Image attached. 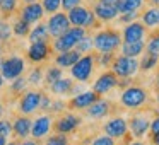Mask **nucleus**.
Wrapping results in <instances>:
<instances>
[{
    "label": "nucleus",
    "mask_w": 159,
    "mask_h": 145,
    "mask_svg": "<svg viewBox=\"0 0 159 145\" xmlns=\"http://www.w3.org/2000/svg\"><path fill=\"white\" fill-rule=\"evenodd\" d=\"M93 43H94V50L99 53H115L121 41V36L116 29L113 28H106V29H99L96 34L93 36Z\"/></svg>",
    "instance_id": "obj_1"
},
{
    "label": "nucleus",
    "mask_w": 159,
    "mask_h": 145,
    "mask_svg": "<svg viewBox=\"0 0 159 145\" xmlns=\"http://www.w3.org/2000/svg\"><path fill=\"white\" fill-rule=\"evenodd\" d=\"M120 103L127 109H140L149 103V90L140 86H128L121 90Z\"/></svg>",
    "instance_id": "obj_2"
},
{
    "label": "nucleus",
    "mask_w": 159,
    "mask_h": 145,
    "mask_svg": "<svg viewBox=\"0 0 159 145\" xmlns=\"http://www.w3.org/2000/svg\"><path fill=\"white\" fill-rule=\"evenodd\" d=\"M87 34V31L84 28H77V26H70L63 34H60L58 38L53 39L52 43V50L57 53L60 51H69V50H74L75 45Z\"/></svg>",
    "instance_id": "obj_3"
},
{
    "label": "nucleus",
    "mask_w": 159,
    "mask_h": 145,
    "mask_svg": "<svg viewBox=\"0 0 159 145\" xmlns=\"http://www.w3.org/2000/svg\"><path fill=\"white\" fill-rule=\"evenodd\" d=\"M110 68L118 79H132L139 73V58L123 56V55L115 56Z\"/></svg>",
    "instance_id": "obj_4"
},
{
    "label": "nucleus",
    "mask_w": 159,
    "mask_h": 145,
    "mask_svg": "<svg viewBox=\"0 0 159 145\" xmlns=\"http://www.w3.org/2000/svg\"><path fill=\"white\" fill-rule=\"evenodd\" d=\"M94 68H96V60H94L93 53L82 55L72 67H70V75L77 82H87L93 77Z\"/></svg>",
    "instance_id": "obj_5"
},
{
    "label": "nucleus",
    "mask_w": 159,
    "mask_h": 145,
    "mask_svg": "<svg viewBox=\"0 0 159 145\" xmlns=\"http://www.w3.org/2000/svg\"><path fill=\"white\" fill-rule=\"evenodd\" d=\"M26 70V62L22 56L19 55H11L2 58L0 63V75L4 77V80H14L21 77Z\"/></svg>",
    "instance_id": "obj_6"
},
{
    "label": "nucleus",
    "mask_w": 159,
    "mask_h": 145,
    "mask_svg": "<svg viewBox=\"0 0 159 145\" xmlns=\"http://www.w3.org/2000/svg\"><path fill=\"white\" fill-rule=\"evenodd\" d=\"M46 29H48V34L50 38H58L60 34L67 31L70 28V22H69V17H67V12H55V14H50V17L46 19Z\"/></svg>",
    "instance_id": "obj_7"
},
{
    "label": "nucleus",
    "mask_w": 159,
    "mask_h": 145,
    "mask_svg": "<svg viewBox=\"0 0 159 145\" xmlns=\"http://www.w3.org/2000/svg\"><path fill=\"white\" fill-rule=\"evenodd\" d=\"M41 90H26L21 94V99H19V113L29 116V114H34L39 109V101H41Z\"/></svg>",
    "instance_id": "obj_8"
},
{
    "label": "nucleus",
    "mask_w": 159,
    "mask_h": 145,
    "mask_svg": "<svg viewBox=\"0 0 159 145\" xmlns=\"http://www.w3.org/2000/svg\"><path fill=\"white\" fill-rule=\"evenodd\" d=\"M80 123H82V118H80L79 114L65 113L60 118H57V121H53V130H55L57 133L69 135V133H74V131L80 126Z\"/></svg>",
    "instance_id": "obj_9"
},
{
    "label": "nucleus",
    "mask_w": 159,
    "mask_h": 145,
    "mask_svg": "<svg viewBox=\"0 0 159 145\" xmlns=\"http://www.w3.org/2000/svg\"><path fill=\"white\" fill-rule=\"evenodd\" d=\"M52 45L48 41H36V43H29L26 56L31 63H43L50 58L52 55Z\"/></svg>",
    "instance_id": "obj_10"
},
{
    "label": "nucleus",
    "mask_w": 159,
    "mask_h": 145,
    "mask_svg": "<svg viewBox=\"0 0 159 145\" xmlns=\"http://www.w3.org/2000/svg\"><path fill=\"white\" fill-rule=\"evenodd\" d=\"M103 133L108 137L115 138V140H121L128 135V123L125 118L121 116H115L111 120H108L103 125Z\"/></svg>",
    "instance_id": "obj_11"
},
{
    "label": "nucleus",
    "mask_w": 159,
    "mask_h": 145,
    "mask_svg": "<svg viewBox=\"0 0 159 145\" xmlns=\"http://www.w3.org/2000/svg\"><path fill=\"white\" fill-rule=\"evenodd\" d=\"M115 87H118V77L115 75L111 70H108V72H103L96 80H94L91 90L96 92L98 96H106V94H110Z\"/></svg>",
    "instance_id": "obj_12"
},
{
    "label": "nucleus",
    "mask_w": 159,
    "mask_h": 145,
    "mask_svg": "<svg viewBox=\"0 0 159 145\" xmlns=\"http://www.w3.org/2000/svg\"><path fill=\"white\" fill-rule=\"evenodd\" d=\"M120 36H121V41H125V43L144 41L145 36H147V28H145L140 21H134V22H130V24L123 26Z\"/></svg>",
    "instance_id": "obj_13"
},
{
    "label": "nucleus",
    "mask_w": 159,
    "mask_h": 145,
    "mask_svg": "<svg viewBox=\"0 0 159 145\" xmlns=\"http://www.w3.org/2000/svg\"><path fill=\"white\" fill-rule=\"evenodd\" d=\"M128 123V131L132 133L134 138H142L149 133V125H151V120L149 116H145L144 113H135L130 116Z\"/></svg>",
    "instance_id": "obj_14"
},
{
    "label": "nucleus",
    "mask_w": 159,
    "mask_h": 145,
    "mask_svg": "<svg viewBox=\"0 0 159 145\" xmlns=\"http://www.w3.org/2000/svg\"><path fill=\"white\" fill-rule=\"evenodd\" d=\"M19 17L22 21H26L28 24H38L41 22V19L45 17V11H43L41 4L39 2H34V4H26L19 9Z\"/></svg>",
    "instance_id": "obj_15"
},
{
    "label": "nucleus",
    "mask_w": 159,
    "mask_h": 145,
    "mask_svg": "<svg viewBox=\"0 0 159 145\" xmlns=\"http://www.w3.org/2000/svg\"><path fill=\"white\" fill-rule=\"evenodd\" d=\"M52 128H53L52 116H48V114H41V116H38L34 121H33V125H31V137H33V140H41V138H45L46 135L52 131Z\"/></svg>",
    "instance_id": "obj_16"
},
{
    "label": "nucleus",
    "mask_w": 159,
    "mask_h": 145,
    "mask_svg": "<svg viewBox=\"0 0 159 145\" xmlns=\"http://www.w3.org/2000/svg\"><path fill=\"white\" fill-rule=\"evenodd\" d=\"M93 12H94L96 19L101 22V24H106V22L115 21V19L118 17V14H120V12H118V9L115 7V5L103 4V2H99V0H98L96 4H94Z\"/></svg>",
    "instance_id": "obj_17"
},
{
    "label": "nucleus",
    "mask_w": 159,
    "mask_h": 145,
    "mask_svg": "<svg viewBox=\"0 0 159 145\" xmlns=\"http://www.w3.org/2000/svg\"><path fill=\"white\" fill-rule=\"evenodd\" d=\"M98 99H99V96L96 92H93V90H82L80 94L70 97V101L67 103V108H70V109H87Z\"/></svg>",
    "instance_id": "obj_18"
},
{
    "label": "nucleus",
    "mask_w": 159,
    "mask_h": 145,
    "mask_svg": "<svg viewBox=\"0 0 159 145\" xmlns=\"http://www.w3.org/2000/svg\"><path fill=\"white\" fill-rule=\"evenodd\" d=\"M111 113V103L108 99H98L86 109V114L91 120H101V118L108 116Z\"/></svg>",
    "instance_id": "obj_19"
},
{
    "label": "nucleus",
    "mask_w": 159,
    "mask_h": 145,
    "mask_svg": "<svg viewBox=\"0 0 159 145\" xmlns=\"http://www.w3.org/2000/svg\"><path fill=\"white\" fill-rule=\"evenodd\" d=\"M31 125H33L31 118L21 114V116H17L14 120V123H12V133H14L19 140H26V138L31 135Z\"/></svg>",
    "instance_id": "obj_20"
},
{
    "label": "nucleus",
    "mask_w": 159,
    "mask_h": 145,
    "mask_svg": "<svg viewBox=\"0 0 159 145\" xmlns=\"http://www.w3.org/2000/svg\"><path fill=\"white\" fill-rule=\"evenodd\" d=\"M89 11H91V9L84 7L82 4L77 5V7H74V9H70V11L67 12V17H69L70 26L84 28V24H86V19H87V15H89Z\"/></svg>",
    "instance_id": "obj_21"
},
{
    "label": "nucleus",
    "mask_w": 159,
    "mask_h": 145,
    "mask_svg": "<svg viewBox=\"0 0 159 145\" xmlns=\"http://www.w3.org/2000/svg\"><path fill=\"white\" fill-rule=\"evenodd\" d=\"M80 53L77 50H69V51H60L55 55V65L60 68H70L77 60L80 58Z\"/></svg>",
    "instance_id": "obj_22"
},
{
    "label": "nucleus",
    "mask_w": 159,
    "mask_h": 145,
    "mask_svg": "<svg viewBox=\"0 0 159 145\" xmlns=\"http://www.w3.org/2000/svg\"><path fill=\"white\" fill-rule=\"evenodd\" d=\"M120 51L123 56H132V58H139L142 53L145 51V41H132V43H121Z\"/></svg>",
    "instance_id": "obj_23"
},
{
    "label": "nucleus",
    "mask_w": 159,
    "mask_h": 145,
    "mask_svg": "<svg viewBox=\"0 0 159 145\" xmlns=\"http://www.w3.org/2000/svg\"><path fill=\"white\" fill-rule=\"evenodd\" d=\"M139 21H140L147 29L159 28V7H152L151 5L149 9H145L140 14V19H139Z\"/></svg>",
    "instance_id": "obj_24"
},
{
    "label": "nucleus",
    "mask_w": 159,
    "mask_h": 145,
    "mask_svg": "<svg viewBox=\"0 0 159 145\" xmlns=\"http://www.w3.org/2000/svg\"><path fill=\"white\" fill-rule=\"evenodd\" d=\"M72 86H74L72 79H65V77H62V79H58L57 82L50 84L48 89H50V92L55 94V96H69Z\"/></svg>",
    "instance_id": "obj_25"
},
{
    "label": "nucleus",
    "mask_w": 159,
    "mask_h": 145,
    "mask_svg": "<svg viewBox=\"0 0 159 145\" xmlns=\"http://www.w3.org/2000/svg\"><path fill=\"white\" fill-rule=\"evenodd\" d=\"M145 5V0H118L115 7L120 14L123 12H140Z\"/></svg>",
    "instance_id": "obj_26"
},
{
    "label": "nucleus",
    "mask_w": 159,
    "mask_h": 145,
    "mask_svg": "<svg viewBox=\"0 0 159 145\" xmlns=\"http://www.w3.org/2000/svg\"><path fill=\"white\" fill-rule=\"evenodd\" d=\"M29 43H36V41H50V34H48V29H46L45 22H38L34 24V28H31L28 34Z\"/></svg>",
    "instance_id": "obj_27"
},
{
    "label": "nucleus",
    "mask_w": 159,
    "mask_h": 145,
    "mask_svg": "<svg viewBox=\"0 0 159 145\" xmlns=\"http://www.w3.org/2000/svg\"><path fill=\"white\" fill-rule=\"evenodd\" d=\"M157 65H159V55H149V53H145L139 60V72H151Z\"/></svg>",
    "instance_id": "obj_28"
},
{
    "label": "nucleus",
    "mask_w": 159,
    "mask_h": 145,
    "mask_svg": "<svg viewBox=\"0 0 159 145\" xmlns=\"http://www.w3.org/2000/svg\"><path fill=\"white\" fill-rule=\"evenodd\" d=\"M29 31H31V24H28L26 21H22L21 17H17L12 24V34L17 38H28Z\"/></svg>",
    "instance_id": "obj_29"
},
{
    "label": "nucleus",
    "mask_w": 159,
    "mask_h": 145,
    "mask_svg": "<svg viewBox=\"0 0 159 145\" xmlns=\"http://www.w3.org/2000/svg\"><path fill=\"white\" fill-rule=\"evenodd\" d=\"M19 9V0H0V14L2 17H11Z\"/></svg>",
    "instance_id": "obj_30"
},
{
    "label": "nucleus",
    "mask_w": 159,
    "mask_h": 145,
    "mask_svg": "<svg viewBox=\"0 0 159 145\" xmlns=\"http://www.w3.org/2000/svg\"><path fill=\"white\" fill-rule=\"evenodd\" d=\"M74 50H77V51H79L80 55H87V53H93V50H94L93 36H91V34H86V36H84V38L75 45V48H74Z\"/></svg>",
    "instance_id": "obj_31"
},
{
    "label": "nucleus",
    "mask_w": 159,
    "mask_h": 145,
    "mask_svg": "<svg viewBox=\"0 0 159 145\" xmlns=\"http://www.w3.org/2000/svg\"><path fill=\"white\" fill-rule=\"evenodd\" d=\"M43 79H45V72H43L41 67H34V68L29 72V75L26 77L28 80V86H41L43 84Z\"/></svg>",
    "instance_id": "obj_32"
},
{
    "label": "nucleus",
    "mask_w": 159,
    "mask_h": 145,
    "mask_svg": "<svg viewBox=\"0 0 159 145\" xmlns=\"http://www.w3.org/2000/svg\"><path fill=\"white\" fill-rule=\"evenodd\" d=\"M145 53L149 55H159V31L152 33L145 41Z\"/></svg>",
    "instance_id": "obj_33"
},
{
    "label": "nucleus",
    "mask_w": 159,
    "mask_h": 145,
    "mask_svg": "<svg viewBox=\"0 0 159 145\" xmlns=\"http://www.w3.org/2000/svg\"><path fill=\"white\" fill-rule=\"evenodd\" d=\"M62 77H63V70L60 68V67H57V65H55V67H48V68H46V72H45V79H43V80H45V82L50 86V84L57 82V80L62 79Z\"/></svg>",
    "instance_id": "obj_34"
},
{
    "label": "nucleus",
    "mask_w": 159,
    "mask_h": 145,
    "mask_svg": "<svg viewBox=\"0 0 159 145\" xmlns=\"http://www.w3.org/2000/svg\"><path fill=\"white\" fill-rule=\"evenodd\" d=\"M12 38V26L5 17H0V43H7Z\"/></svg>",
    "instance_id": "obj_35"
},
{
    "label": "nucleus",
    "mask_w": 159,
    "mask_h": 145,
    "mask_svg": "<svg viewBox=\"0 0 159 145\" xmlns=\"http://www.w3.org/2000/svg\"><path fill=\"white\" fill-rule=\"evenodd\" d=\"M28 90V80H26V77H17V79L12 80L11 84V92L12 94H17V96H21L22 92H26Z\"/></svg>",
    "instance_id": "obj_36"
},
{
    "label": "nucleus",
    "mask_w": 159,
    "mask_h": 145,
    "mask_svg": "<svg viewBox=\"0 0 159 145\" xmlns=\"http://www.w3.org/2000/svg\"><path fill=\"white\" fill-rule=\"evenodd\" d=\"M45 14H55L60 11V0H39Z\"/></svg>",
    "instance_id": "obj_37"
},
{
    "label": "nucleus",
    "mask_w": 159,
    "mask_h": 145,
    "mask_svg": "<svg viewBox=\"0 0 159 145\" xmlns=\"http://www.w3.org/2000/svg\"><path fill=\"white\" fill-rule=\"evenodd\" d=\"M115 55L113 53H99V55H94V60H96V65L104 67V68H110L111 62H113Z\"/></svg>",
    "instance_id": "obj_38"
},
{
    "label": "nucleus",
    "mask_w": 159,
    "mask_h": 145,
    "mask_svg": "<svg viewBox=\"0 0 159 145\" xmlns=\"http://www.w3.org/2000/svg\"><path fill=\"white\" fill-rule=\"evenodd\" d=\"M118 22L120 24H130L134 21H139L140 19V12H123V14H118Z\"/></svg>",
    "instance_id": "obj_39"
},
{
    "label": "nucleus",
    "mask_w": 159,
    "mask_h": 145,
    "mask_svg": "<svg viewBox=\"0 0 159 145\" xmlns=\"http://www.w3.org/2000/svg\"><path fill=\"white\" fill-rule=\"evenodd\" d=\"M45 145H70V143H69V138H67V135L55 133V135H52V137L46 138Z\"/></svg>",
    "instance_id": "obj_40"
},
{
    "label": "nucleus",
    "mask_w": 159,
    "mask_h": 145,
    "mask_svg": "<svg viewBox=\"0 0 159 145\" xmlns=\"http://www.w3.org/2000/svg\"><path fill=\"white\" fill-rule=\"evenodd\" d=\"M89 145H116V140L103 133V135H98V137H94L93 142H91Z\"/></svg>",
    "instance_id": "obj_41"
},
{
    "label": "nucleus",
    "mask_w": 159,
    "mask_h": 145,
    "mask_svg": "<svg viewBox=\"0 0 159 145\" xmlns=\"http://www.w3.org/2000/svg\"><path fill=\"white\" fill-rule=\"evenodd\" d=\"M12 135V123L9 120H2L0 118V137L9 138Z\"/></svg>",
    "instance_id": "obj_42"
},
{
    "label": "nucleus",
    "mask_w": 159,
    "mask_h": 145,
    "mask_svg": "<svg viewBox=\"0 0 159 145\" xmlns=\"http://www.w3.org/2000/svg\"><path fill=\"white\" fill-rule=\"evenodd\" d=\"M63 109H67V103L63 99L52 101V106H50V111H52V113H62Z\"/></svg>",
    "instance_id": "obj_43"
},
{
    "label": "nucleus",
    "mask_w": 159,
    "mask_h": 145,
    "mask_svg": "<svg viewBox=\"0 0 159 145\" xmlns=\"http://www.w3.org/2000/svg\"><path fill=\"white\" fill-rule=\"evenodd\" d=\"M82 4V0H60V9H63V12H69L70 9L77 7Z\"/></svg>",
    "instance_id": "obj_44"
},
{
    "label": "nucleus",
    "mask_w": 159,
    "mask_h": 145,
    "mask_svg": "<svg viewBox=\"0 0 159 145\" xmlns=\"http://www.w3.org/2000/svg\"><path fill=\"white\" fill-rule=\"evenodd\" d=\"M52 97H48L46 94H41V101H39V111H50L52 106Z\"/></svg>",
    "instance_id": "obj_45"
},
{
    "label": "nucleus",
    "mask_w": 159,
    "mask_h": 145,
    "mask_svg": "<svg viewBox=\"0 0 159 145\" xmlns=\"http://www.w3.org/2000/svg\"><path fill=\"white\" fill-rule=\"evenodd\" d=\"M149 133L151 135H159V114L151 120V125H149Z\"/></svg>",
    "instance_id": "obj_46"
},
{
    "label": "nucleus",
    "mask_w": 159,
    "mask_h": 145,
    "mask_svg": "<svg viewBox=\"0 0 159 145\" xmlns=\"http://www.w3.org/2000/svg\"><path fill=\"white\" fill-rule=\"evenodd\" d=\"M21 145H39L38 140H21Z\"/></svg>",
    "instance_id": "obj_47"
},
{
    "label": "nucleus",
    "mask_w": 159,
    "mask_h": 145,
    "mask_svg": "<svg viewBox=\"0 0 159 145\" xmlns=\"http://www.w3.org/2000/svg\"><path fill=\"white\" fill-rule=\"evenodd\" d=\"M151 143L152 145H159V135H151Z\"/></svg>",
    "instance_id": "obj_48"
},
{
    "label": "nucleus",
    "mask_w": 159,
    "mask_h": 145,
    "mask_svg": "<svg viewBox=\"0 0 159 145\" xmlns=\"http://www.w3.org/2000/svg\"><path fill=\"white\" fill-rule=\"evenodd\" d=\"M127 145H145V143H144V142H140V140H134V142L130 140V142H127Z\"/></svg>",
    "instance_id": "obj_49"
},
{
    "label": "nucleus",
    "mask_w": 159,
    "mask_h": 145,
    "mask_svg": "<svg viewBox=\"0 0 159 145\" xmlns=\"http://www.w3.org/2000/svg\"><path fill=\"white\" fill-rule=\"evenodd\" d=\"M99 2H103V4H110V5H116L118 0H99Z\"/></svg>",
    "instance_id": "obj_50"
},
{
    "label": "nucleus",
    "mask_w": 159,
    "mask_h": 145,
    "mask_svg": "<svg viewBox=\"0 0 159 145\" xmlns=\"http://www.w3.org/2000/svg\"><path fill=\"white\" fill-rule=\"evenodd\" d=\"M5 145H21V142H19V140H14V142H7Z\"/></svg>",
    "instance_id": "obj_51"
},
{
    "label": "nucleus",
    "mask_w": 159,
    "mask_h": 145,
    "mask_svg": "<svg viewBox=\"0 0 159 145\" xmlns=\"http://www.w3.org/2000/svg\"><path fill=\"white\" fill-rule=\"evenodd\" d=\"M34 2H39V0H22V4H34Z\"/></svg>",
    "instance_id": "obj_52"
},
{
    "label": "nucleus",
    "mask_w": 159,
    "mask_h": 145,
    "mask_svg": "<svg viewBox=\"0 0 159 145\" xmlns=\"http://www.w3.org/2000/svg\"><path fill=\"white\" fill-rule=\"evenodd\" d=\"M5 143H7V138H5V137H0V145H5Z\"/></svg>",
    "instance_id": "obj_53"
},
{
    "label": "nucleus",
    "mask_w": 159,
    "mask_h": 145,
    "mask_svg": "<svg viewBox=\"0 0 159 145\" xmlns=\"http://www.w3.org/2000/svg\"><path fill=\"white\" fill-rule=\"evenodd\" d=\"M2 116H4V104L0 103V118H2Z\"/></svg>",
    "instance_id": "obj_54"
},
{
    "label": "nucleus",
    "mask_w": 159,
    "mask_h": 145,
    "mask_svg": "<svg viewBox=\"0 0 159 145\" xmlns=\"http://www.w3.org/2000/svg\"><path fill=\"white\" fill-rule=\"evenodd\" d=\"M2 87H4V77L0 75V90H2Z\"/></svg>",
    "instance_id": "obj_55"
},
{
    "label": "nucleus",
    "mask_w": 159,
    "mask_h": 145,
    "mask_svg": "<svg viewBox=\"0 0 159 145\" xmlns=\"http://www.w3.org/2000/svg\"><path fill=\"white\" fill-rule=\"evenodd\" d=\"M156 104H157V108H159V90H157V94H156Z\"/></svg>",
    "instance_id": "obj_56"
},
{
    "label": "nucleus",
    "mask_w": 159,
    "mask_h": 145,
    "mask_svg": "<svg viewBox=\"0 0 159 145\" xmlns=\"http://www.w3.org/2000/svg\"><path fill=\"white\" fill-rule=\"evenodd\" d=\"M156 87H157V90H159V75H157V79H156Z\"/></svg>",
    "instance_id": "obj_57"
},
{
    "label": "nucleus",
    "mask_w": 159,
    "mask_h": 145,
    "mask_svg": "<svg viewBox=\"0 0 159 145\" xmlns=\"http://www.w3.org/2000/svg\"><path fill=\"white\" fill-rule=\"evenodd\" d=\"M2 53H4V46H2V43H0V56H2Z\"/></svg>",
    "instance_id": "obj_58"
},
{
    "label": "nucleus",
    "mask_w": 159,
    "mask_h": 145,
    "mask_svg": "<svg viewBox=\"0 0 159 145\" xmlns=\"http://www.w3.org/2000/svg\"><path fill=\"white\" fill-rule=\"evenodd\" d=\"M157 114H159V108H157Z\"/></svg>",
    "instance_id": "obj_59"
}]
</instances>
